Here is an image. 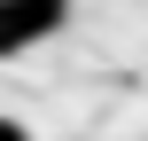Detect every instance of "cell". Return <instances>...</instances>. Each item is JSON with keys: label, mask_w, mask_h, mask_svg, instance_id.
Here are the masks:
<instances>
[{"label": "cell", "mask_w": 148, "mask_h": 141, "mask_svg": "<svg viewBox=\"0 0 148 141\" xmlns=\"http://www.w3.org/2000/svg\"><path fill=\"white\" fill-rule=\"evenodd\" d=\"M70 24V0H0V47L23 55L31 39H55Z\"/></svg>", "instance_id": "6da1fadb"}, {"label": "cell", "mask_w": 148, "mask_h": 141, "mask_svg": "<svg viewBox=\"0 0 148 141\" xmlns=\"http://www.w3.org/2000/svg\"><path fill=\"white\" fill-rule=\"evenodd\" d=\"M0 141H31V133H23V126H16V118H0Z\"/></svg>", "instance_id": "7a4b0ae2"}]
</instances>
